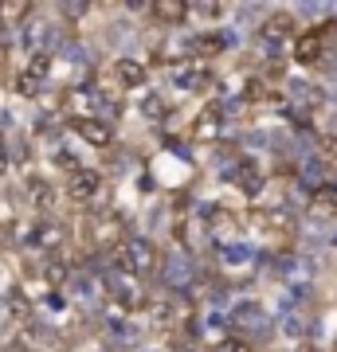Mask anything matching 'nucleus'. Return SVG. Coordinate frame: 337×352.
Listing matches in <instances>:
<instances>
[{
	"mask_svg": "<svg viewBox=\"0 0 337 352\" xmlns=\"http://www.w3.org/2000/svg\"><path fill=\"white\" fill-rule=\"evenodd\" d=\"M290 39H298V24H294V16H290V12H271L259 24V32H255V47H259L263 59H278V55L287 51Z\"/></svg>",
	"mask_w": 337,
	"mask_h": 352,
	"instance_id": "obj_1",
	"label": "nucleus"
},
{
	"mask_svg": "<svg viewBox=\"0 0 337 352\" xmlns=\"http://www.w3.org/2000/svg\"><path fill=\"white\" fill-rule=\"evenodd\" d=\"M118 254H122V266L130 278H153L161 270V258H157V247L150 235H125Z\"/></svg>",
	"mask_w": 337,
	"mask_h": 352,
	"instance_id": "obj_2",
	"label": "nucleus"
},
{
	"mask_svg": "<svg viewBox=\"0 0 337 352\" xmlns=\"http://www.w3.org/2000/svg\"><path fill=\"white\" fill-rule=\"evenodd\" d=\"M334 28H337V20H322V24H314L310 32H302V36L294 39V63H302V67H322V59L329 55Z\"/></svg>",
	"mask_w": 337,
	"mask_h": 352,
	"instance_id": "obj_3",
	"label": "nucleus"
},
{
	"mask_svg": "<svg viewBox=\"0 0 337 352\" xmlns=\"http://www.w3.org/2000/svg\"><path fill=\"white\" fill-rule=\"evenodd\" d=\"M169 82L176 90H185V94H196L212 82V67L208 63H196V59H181V63L169 67Z\"/></svg>",
	"mask_w": 337,
	"mask_h": 352,
	"instance_id": "obj_4",
	"label": "nucleus"
},
{
	"mask_svg": "<svg viewBox=\"0 0 337 352\" xmlns=\"http://www.w3.org/2000/svg\"><path fill=\"white\" fill-rule=\"evenodd\" d=\"M192 278H196V263H192V258H188L181 247L165 254V263H161V282L173 289V294H185V286L192 282Z\"/></svg>",
	"mask_w": 337,
	"mask_h": 352,
	"instance_id": "obj_5",
	"label": "nucleus"
},
{
	"mask_svg": "<svg viewBox=\"0 0 337 352\" xmlns=\"http://www.w3.org/2000/svg\"><path fill=\"white\" fill-rule=\"evenodd\" d=\"M102 184H106V180H102L99 168H87V164H83V168H75V173L67 176L63 188H67V196L75 204H94L102 196Z\"/></svg>",
	"mask_w": 337,
	"mask_h": 352,
	"instance_id": "obj_6",
	"label": "nucleus"
},
{
	"mask_svg": "<svg viewBox=\"0 0 337 352\" xmlns=\"http://www.w3.org/2000/svg\"><path fill=\"white\" fill-rule=\"evenodd\" d=\"M71 129L90 149H114V126L102 118H71Z\"/></svg>",
	"mask_w": 337,
	"mask_h": 352,
	"instance_id": "obj_7",
	"label": "nucleus"
},
{
	"mask_svg": "<svg viewBox=\"0 0 337 352\" xmlns=\"http://www.w3.org/2000/svg\"><path fill=\"white\" fill-rule=\"evenodd\" d=\"M110 75H114V87H118V90H141L145 82H150V71H145V63L130 59V55L114 59V63H110Z\"/></svg>",
	"mask_w": 337,
	"mask_h": 352,
	"instance_id": "obj_8",
	"label": "nucleus"
},
{
	"mask_svg": "<svg viewBox=\"0 0 337 352\" xmlns=\"http://www.w3.org/2000/svg\"><path fill=\"white\" fill-rule=\"evenodd\" d=\"M188 0H150V16L165 28H181L188 20Z\"/></svg>",
	"mask_w": 337,
	"mask_h": 352,
	"instance_id": "obj_9",
	"label": "nucleus"
},
{
	"mask_svg": "<svg viewBox=\"0 0 337 352\" xmlns=\"http://www.w3.org/2000/svg\"><path fill=\"white\" fill-rule=\"evenodd\" d=\"M63 239V231L51 219H39V223H32L24 231V247L28 251H48V247H55V243Z\"/></svg>",
	"mask_w": 337,
	"mask_h": 352,
	"instance_id": "obj_10",
	"label": "nucleus"
},
{
	"mask_svg": "<svg viewBox=\"0 0 337 352\" xmlns=\"http://www.w3.org/2000/svg\"><path fill=\"white\" fill-rule=\"evenodd\" d=\"M310 212L318 219H334L337 215V176H329L318 192H310Z\"/></svg>",
	"mask_w": 337,
	"mask_h": 352,
	"instance_id": "obj_11",
	"label": "nucleus"
},
{
	"mask_svg": "<svg viewBox=\"0 0 337 352\" xmlns=\"http://www.w3.org/2000/svg\"><path fill=\"white\" fill-rule=\"evenodd\" d=\"M28 204H32L43 219L51 215V208H55V188H51L43 176H28Z\"/></svg>",
	"mask_w": 337,
	"mask_h": 352,
	"instance_id": "obj_12",
	"label": "nucleus"
},
{
	"mask_svg": "<svg viewBox=\"0 0 337 352\" xmlns=\"http://www.w3.org/2000/svg\"><path fill=\"white\" fill-rule=\"evenodd\" d=\"M287 94L298 102V110H306V106H322V102H325V90L314 87V82H306V78H290Z\"/></svg>",
	"mask_w": 337,
	"mask_h": 352,
	"instance_id": "obj_13",
	"label": "nucleus"
},
{
	"mask_svg": "<svg viewBox=\"0 0 337 352\" xmlns=\"http://www.w3.org/2000/svg\"><path fill=\"white\" fill-rule=\"evenodd\" d=\"M102 329H106V337L118 340V344H130V340H138V329L130 325L122 314H110V317H102Z\"/></svg>",
	"mask_w": 337,
	"mask_h": 352,
	"instance_id": "obj_14",
	"label": "nucleus"
},
{
	"mask_svg": "<svg viewBox=\"0 0 337 352\" xmlns=\"http://www.w3.org/2000/svg\"><path fill=\"white\" fill-rule=\"evenodd\" d=\"M216 254H220V263L224 266H239V263H247L251 258V243H220Z\"/></svg>",
	"mask_w": 337,
	"mask_h": 352,
	"instance_id": "obj_15",
	"label": "nucleus"
},
{
	"mask_svg": "<svg viewBox=\"0 0 337 352\" xmlns=\"http://www.w3.org/2000/svg\"><path fill=\"white\" fill-rule=\"evenodd\" d=\"M51 67H55V51H36V55H28V75H36V78H43L48 82V75H51Z\"/></svg>",
	"mask_w": 337,
	"mask_h": 352,
	"instance_id": "obj_16",
	"label": "nucleus"
},
{
	"mask_svg": "<svg viewBox=\"0 0 337 352\" xmlns=\"http://www.w3.org/2000/svg\"><path fill=\"white\" fill-rule=\"evenodd\" d=\"M212 352H255L247 337H236V333H224V337L212 340Z\"/></svg>",
	"mask_w": 337,
	"mask_h": 352,
	"instance_id": "obj_17",
	"label": "nucleus"
},
{
	"mask_svg": "<svg viewBox=\"0 0 337 352\" xmlns=\"http://www.w3.org/2000/svg\"><path fill=\"white\" fill-rule=\"evenodd\" d=\"M16 94H20V98H39V94H43V78L20 71V78H16Z\"/></svg>",
	"mask_w": 337,
	"mask_h": 352,
	"instance_id": "obj_18",
	"label": "nucleus"
},
{
	"mask_svg": "<svg viewBox=\"0 0 337 352\" xmlns=\"http://www.w3.org/2000/svg\"><path fill=\"white\" fill-rule=\"evenodd\" d=\"M141 110H145V118H150V122H161V118H165V102L157 98V94H145Z\"/></svg>",
	"mask_w": 337,
	"mask_h": 352,
	"instance_id": "obj_19",
	"label": "nucleus"
},
{
	"mask_svg": "<svg viewBox=\"0 0 337 352\" xmlns=\"http://www.w3.org/2000/svg\"><path fill=\"white\" fill-rule=\"evenodd\" d=\"M59 8H63V16H67V20H79V16L90 8V0H59Z\"/></svg>",
	"mask_w": 337,
	"mask_h": 352,
	"instance_id": "obj_20",
	"label": "nucleus"
},
{
	"mask_svg": "<svg viewBox=\"0 0 337 352\" xmlns=\"http://www.w3.org/2000/svg\"><path fill=\"white\" fill-rule=\"evenodd\" d=\"M43 305H48L51 314H63V309H67V294H63V289H48Z\"/></svg>",
	"mask_w": 337,
	"mask_h": 352,
	"instance_id": "obj_21",
	"label": "nucleus"
},
{
	"mask_svg": "<svg viewBox=\"0 0 337 352\" xmlns=\"http://www.w3.org/2000/svg\"><path fill=\"white\" fill-rule=\"evenodd\" d=\"M8 168H12V157H8V141L0 138V176L8 173Z\"/></svg>",
	"mask_w": 337,
	"mask_h": 352,
	"instance_id": "obj_22",
	"label": "nucleus"
},
{
	"mask_svg": "<svg viewBox=\"0 0 337 352\" xmlns=\"http://www.w3.org/2000/svg\"><path fill=\"white\" fill-rule=\"evenodd\" d=\"M0 352H32V344H28L24 337H16V340H8V344H4Z\"/></svg>",
	"mask_w": 337,
	"mask_h": 352,
	"instance_id": "obj_23",
	"label": "nucleus"
},
{
	"mask_svg": "<svg viewBox=\"0 0 337 352\" xmlns=\"http://www.w3.org/2000/svg\"><path fill=\"white\" fill-rule=\"evenodd\" d=\"M130 12H150V0H125Z\"/></svg>",
	"mask_w": 337,
	"mask_h": 352,
	"instance_id": "obj_24",
	"label": "nucleus"
},
{
	"mask_svg": "<svg viewBox=\"0 0 337 352\" xmlns=\"http://www.w3.org/2000/svg\"><path fill=\"white\" fill-rule=\"evenodd\" d=\"M141 352H161V349H141Z\"/></svg>",
	"mask_w": 337,
	"mask_h": 352,
	"instance_id": "obj_25",
	"label": "nucleus"
},
{
	"mask_svg": "<svg viewBox=\"0 0 337 352\" xmlns=\"http://www.w3.org/2000/svg\"><path fill=\"white\" fill-rule=\"evenodd\" d=\"M176 352H192V349H176Z\"/></svg>",
	"mask_w": 337,
	"mask_h": 352,
	"instance_id": "obj_26",
	"label": "nucleus"
}]
</instances>
